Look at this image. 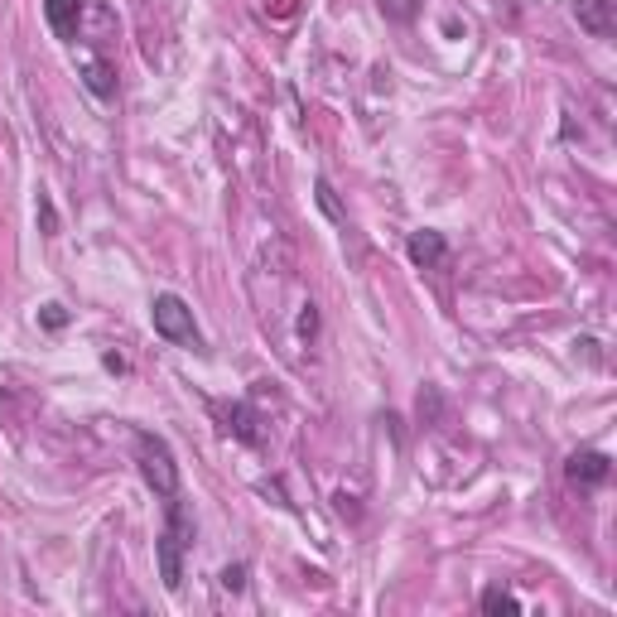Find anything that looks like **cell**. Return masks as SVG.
<instances>
[{
    "label": "cell",
    "mask_w": 617,
    "mask_h": 617,
    "mask_svg": "<svg viewBox=\"0 0 617 617\" xmlns=\"http://www.w3.org/2000/svg\"><path fill=\"white\" fill-rule=\"evenodd\" d=\"M193 545V516H188L184 497H164V531L155 540V560H160V579L169 593L184 589V550Z\"/></svg>",
    "instance_id": "cell-1"
},
{
    "label": "cell",
    "mask_w": 617,
    "mask_h": 617,
    "mask_svg": "<svg viewBox=\"0 0 617 617\" xmlns=\"http://www.w3.org/2000/svg\"><path fill=\"white\" fill-rule=\"evenodd\" d=\"M135 463H140V478L155 487V497H174L179 492V463H174V449L164 444L160 434L135 430Z\"/></svg>",
    "instance_id": "cell-2"
},
{
    "label": "cell",
    "mask_w": 617,
    "mask_h": 617,
    "mask_svg": "<svg viewBox=\"0 0 617 617\" xmlns=\"http://www.w3.org/2000/svg\"><path fill=\"white\" fill-rule=\"evenodd\" d=\"M150 319H155V333L164 343H179V348H203V333L193 323V309H188L179 295H155L150 304Z\"/></svg>",
    "instance_id": "cell-3"
},
{
    "label": "cell",
    "mask_w": 617,
    "mask_h": 617,
    "mask_svg": "<svg viewBox=\"0 0 617 617\" xmlns=\"http://www.w3.org/2000/svg\"><path fill=\"white\" fill-rule=\"evenodd\" d=\"M564 473H569V483H579V487H603L608 473H613V463H608V454H598V449H579V454H569Z\"/></svg>",
    "instance_id": "cell-4"
},
{
    "label": "cell",
    "mask_w": 617,
    "mask_h": 617,
    "mask_svg": "<svg viewBox=\"0 0 617 617\" xmlns=\"http://www.w3.org/2000/svg\"><path fill=\"white\" fill-rule=\"evenodd\" d=\"M44 20L63 44L78 39V20H82V0H44Z\"/></svg>",
    "instance_id": "cell-5"
},
{
    "label": "cell",
    "mask_w": 617,
    "mask_h": 617,
    "mask_svg": "<svg viewBox=\"0 0 617 617\" xmlns=\"http://www.w3.org/2000/svg\"><path fill=\"white\" fill-rule=\"evenodd\" d=\"M574 20L579 29H589L593 39L613 34V0H574Z\"/></svg>",
    "instance_id": "cell-6"
},
{
    "label": "cell",
    "mask_w": 617,
    "mask_h": 617,
    "mask_svg": "<svg viewBox=\"0 0 617 617\" xmlns=\"http://www.w3.org/2000/svg\"><path fill=\"white\" fill-rule=\"evenodd\" d=\"M405 256L415 261V266H439L444 256H449V242H444V232H410V242H405Z\"/></svg>",
    "instance_id": "cell-7"
},
{
    "label": "cell",
    "mask_w": 617,
    "mask_h": 617,
    "mask_svg": "<svg viewBox=\"0 0 617 617\" xmlns=\"http://www.w3.org/2000/svg\"><path fill=\"white\" fill-rule=\"evenodd\" d=\"M78 68L97 97H111V92H116V68H111L102 54H78Z\"/></svg>",
    "instance_id": "cell-8"
},
{
    "label": "cell",
    "mask_w": 617,
    "mask_h": 617,
    "mask_svg": "<svg viewBox=\"0 0 617 617\" xmlns=\"http://www.w3.org/2000/svg\"><path fill=\"white\" fill-rule=\"evenodd\" d=\"M222 420H227V434H232V439H242V444H261L256 410H251V405H232V410H222Z\"/></svg>",
    "instance_id": "cell-9"
},
{
    "label": "cell",
    "mask_w": 617,
    "mask_h": 617,
    "mask_svg": "<svg viewBox=\"0 0 617 617\" xmlns=\"http://www.w3.org/2000/svg\"><path fill=\"white\" fill-rule=\"evenodd\" d=\"M478 608H483V613H507V617H516V613H521V603H516V598H511L507 589H483V598H478Z\"/></svg>",
    "instance_id": "cell-10"
},
{
    "label": "cell",
    "mask_w": 617,
    "mask_h": 617,
    "mask_svg": "<svg viewBox=\"0 0 617 617\" xmlns=\"http://www.w3.org/2000/svg\"><path fill=\"white\" fill-rule=\"evenodd\" d=\"M381 5V15L391 20V25H410L415 15H420V0H376Z\"/></svg>",
    "instance_id": "cell-11"
},
{
    "label": "cell",
    "mask_w": 617,
    "mask_h": 617,
    "mask_svg": "<svg viewBox=\"0 0 617 617\" xmlns=\"http://www.w3.org/2000/svg\"><path fill=\"white\" fill-rule=\"evenodd\" d=\"M314 193H319V208H323V213L333 217V222H343V208H338V198H333L328 179H319V184H314Z\"/></svg>",
    "instance_id": "cell-12"
},
{
    "label": "cell",
    "mask_w": 617,
    "mask_h": 617,
    "mask_svg": "<svg viewBox=\"0 0 617 617\" xmlns=\"http://www.w3.org/2000/svg\"><path fill=\"white\" fill-rule=\"evenodd\" d=\"M242 584H246V564H232V569H222V589L237 593Z\"/></svg>",
    "instance_id": "cell-13"
},
{
    "label": "cell",
    "mask_w": 617,
    "mask_h": 617,
    "mask_svg": "<svg viewBox=\"0 0 617 617\" xmlns=\"http://www.w3.org/2000/svg\"><path fill=\"white\" fill-rule=\"evenodd\" d=\"M299 333H304V338L319 333V314H314V304H304V314H299Z\"/></svg>",
    "instance_id": "cell-14"
},
{
    "label": "cell",
    "mask_w": 617,
    "mask_h": 617,
    "mask_svg": "<svg viewBox=\"0 0 617 617\" xmlns=\"http://www.w3.org/2000/svg\"><path fill=\"white\" fill-rule=\"evenodd\" d=\"M63 323H68V314L58 304H44V328H63Z\"/></svg>",
    "instance_id": "cell-15"
},
{
    "label": "cell",
    "mask_w": 617,
    "mask_h": 617,
    "mask_svg": "<svg viewBox=\"0 0 617 617\" xmlns=\"http://www.w3.org/2000/svg\"><path fill=\"white\" fill-rule=\"evenodd\" d=\"M102 362H107V372H126V357H121V352H107Z\"/></svg>",
    "instance_id": "cell-16"
}]
</instances>
